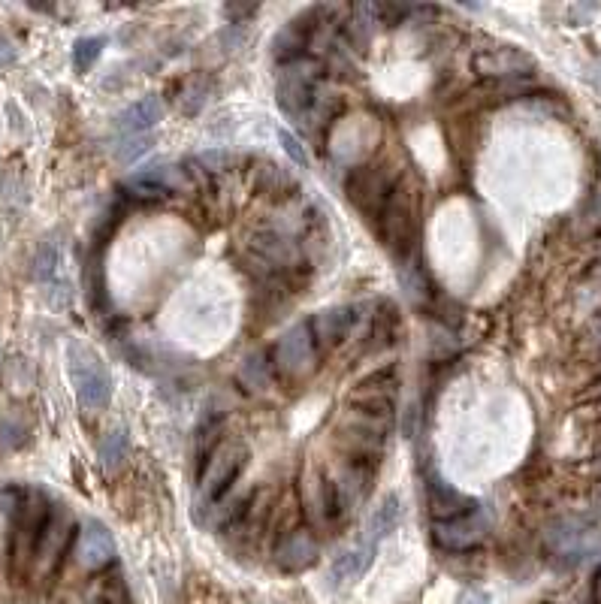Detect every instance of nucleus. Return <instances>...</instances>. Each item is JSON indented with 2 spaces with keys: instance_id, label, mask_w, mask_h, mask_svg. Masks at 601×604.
I'll use <instances>...</instances> for the list:
<instances>
[{
  "instance_id": "obj_5",
  "label": "nucleus",
  "mask_w": 601,
  "mask_h": 604,
  "mask_svg": "<svg viewBox=\"0 0 601 604\" xmlns=\"http://www.w3.org/2000/svg\"><path fill=\"white\" fill-rule=\"evenodd\" d=\"M490 529V517L481 508H472L469 514L450 517V520H432V541L441 550H472L487 538Z\"/></svg>"
},
{
  "instance_id": "obj_1",
  "label": "nucleus",
  "mask_w": 601,
  "mask_h": 604,
  "mask_svg": "<svg viewBox=\"0 0 601 604\" xmlns=\"http://www.w3.org/2000/svg\"><path fill=\"white\" fill-rule=\"evenodd\" d=\"M67 372L76 390V399L85 411H100L112 399V375L100 354L88 348L85 342H70L67 345Z\"/></svg>"
},
{
  "instance_id": "obj_3",
  "label": "nucleus",
  "mask_w": 601,
  "mask_h": 604,
  "mask_svg": "<svg viewBox=\"0 0 601 604\" xmlns=\"http://www.w3.org/2000/svg\"><path fill=\"white\" fill-rule=\"evenodd\" d=\"M245 466H248V447L242 441L227 438L218 447H212L209 463L203 466V475H200V502L203 505L218 502L239 481Z\"/></svg>"
},
{
  "instance_id": "obj_27",
  "label": "nucleus",
  "mask_w": 601,
  "mask_h": 604,
  "mask_svg": "<svg viewBox=\"0 0 601 604\" xmlns=\"http://www.w3.org/2000/svg\"><path fill=\"white\" fill-rule=\"evenodd\" d=\"M13 61H16V46H13L10 40L0 37V67H7V64H13Z\"/></svg>"
},
{
  "instance_id": "obj_8",
  "label": "nucleus",
  "mask_w": 601,
  "mask_h": 604,
  "mask_svg": "<svg viewBox=\"0 0 601 604\" xmlns=\"http://www.w3.org/2000/svg\"><path fill=\"white\" fill-rule=\"evenodd\" d=\"M472 67L484 79H520V76L532 73L535 61H532V55H526L517 46H499V49L478 52Z\"/></svg>"
},
{
  "instance_id": "obj_9",
  "label": "nucleus",
  "mask_w": 601,
  "mask_h": 604,
  "mask_svg": "<svg viewBox=\"0 0 601 604\" xmlns=\"http://www.w3.org/2000/svg\"><path fill=\"white\" fill-rule=\"evenodd\" d=\"M318 556H321V544L315 532L306 526L287 532L275 547V565L281 571H306L318 562Z\"/></svg>"
},
{
  "instance_id": "obj_28",
  "label": "nucleus",
  "mask_w": 601,
  "mask_h": 604,
  "mask_svg": "<svg viewBox=\"0 0 601 604\" xmlns=\"http://www.w3.org/2000/svg\"><path fill=\"white\" fill-rule=\"evenodd\" d=\"M592 70H595V73H592V79H595V82H598V85H601V61H598V64H595V67H592Z\"/></svg>"
},
{
  "instance_id": "obj_17",
  "label": "nucleus",
  "mask_w": 601,
  "mask_h": 604,
  "mask_svg": "<svg viewBox=\"0 0 601 604\" xmlns=\"http://www.w3.org/2000/svg\"><path fill=\"white\" fill-rule=\"evenodd\" d=\"M127 450H130V438L124 429H109L100 441V463L106 472H118L127 460Z\"/></svg>"
},
{
  "instance_id": "obj_26",
  "label": "nucleus",
  "mask_w": 601,
  "mask_h": 604,
  "mask_svg": "<svg viewBox=\"0 0 601 604\" xmlns=\"http://www.w3.org/2000/svg\"><path fill=\"white\" fill-rule=\"evenodd\" d=\"M457 604H490V595L484 589H466Z\"/></svg>"
},
{
  "instance_id": "obj_2",
  "label": "nucleus",
  "mask_w": 601,
  "mask_h": 604,
  "mask_svg": "<svg viewBox=\"0 0 601 604\" xmlns=\"http://www.w3.org/2000/svg\"><path fill=\"white\" fill-rule=\"evenodd\" d=\"M324 67L312 58H299L293 64H284L275 97L278 106L290 115V118H303L315 109L318 103V82H321Z\"/></svg>"
},
{
  "instance_id": "obj_25",
  "label": "nucleus",
  "mask_w": 601,
  "mask_h": 604,
  "mask_svg": "<svg viewBox=\"0 0 601 604\" xmlns=\"http://www.w3.org/2000/svg\"><path fill=\"white\" fill-rule=\"evenodd\" d=\"M200 164L206 170H227L233 164V155H227V151H206V155H200Z\"/></svg>"
},
{
  "instance_id": "obj_15",
  "label": "nucleus",
  "mask_w": 601,
  "mask_h": 604,
  "mask_svg": "<svg viewBox=\"0 0 601 604\" xmlns=\"http://www.w3.org/2000/svg\"><path fill=\"white\" fill-rule=\"evenodd\" d=\"M426 496H429V508L435 514V520H450V517H460V514H469L475 505L457 493L450 484H444L441 478H429L426 484Z\"/></svg>"
},
{
  "instance_id": "obj_19",
  "label": "nucleus",
  "mask_w": 601,
  "mask_h": 604,
  "mask_svg": "<svg viewBox=\"0 0 601 604\" xmlns=\"http://www.w3.org/2000/svg\"><path fill=\"white\" fill-rule=\"evenodd\" d=\"M58 263H61V251H58V242H55V239H46V242H40V248H37V257H34V275H37L40 281H49V278H55V272H58Z\"/></svg>"
},
{
  "instance_id": "obj_18",
  "label": "nucleus",
  "mask_w": 601,
  "mask_h": 604,
  "mask_svg": "<svg viewBox=\"0 0 601 604\" xmlns=\"http://www.w3.org/2000/svg\"><path fill=\"white\" fill-rule=\"evenodd\" d=\"M239 378H242V384L248 390H263L269 384V363H266V357L260 351L248 354L245 363H242V369H239Z\"/></svg>"
},
{
  "instance_id": "obj_24",
  "label": "nucleus",
  "mask_w": 601,
  "mask_h": 604,
  "mask_svg": "<svg viewBox=\"0 0 601 604\" xmlns=\"http://www.w3.org/2000/svg\"><path fill=\"white\" fill-rule=\"evenodd\" d=\"M25 435H28V429H25V426H19L16 420H0V444H7V447H19V444L25 441Z\"/></svg>"
},
{
  "instance_id": "obj_16",
  "label": "nucleus",
  "mask_w": 601,
  "mask_h": 604,
  "mask_svg": "<svg viewBox=\"0 0 601 604\" xmlns=\"http://www.w3.org/2000/svg\"><path fill=\"white\" fill-rule=\"evenodd\" d=\"M399 523H402V502L396 493H390L378 502V508L366 520V544L375 547L378 541L390 538L399 529Z\"/></svg>"
},
{
  "instance_id": "obj_22",
  "label": "nucleus",
  "mask_w": 601,
  "mask_h": 604,
  "mask_svg": "<svg viewBox=\"0 0 601 604\" xmlns=\"http://www.w3.org/2000/svg\"><path fill=\"white\" fill-rule=\"evenodd\" d=\"M206 97H209V79H206V76H197V79H191V82L185 85V91H182V109H185L188 115H197V112L203 109Z\"/></svg>"
},
{
  "instance_id": "obj_11",
  "label": "nucleus",
  "mask_w": 601,
  "mask_h": 604,
  "mask_svg": "<svg viewBox=\"0 0 601 604\" xmlns=\"http://www.w3.org/2000/svg\"><path fill=\"white\" fill-rule=\"evenodd\" d=\"M124 188L133 191L136 197H164V194H173V191L185 188V170H179V167H152V170H142V173L130 176Z\"/></svg>"
},
{
  "instance_id": "obj_6",
  "label": "nucleus",
  "mask_w": 601,
  "mask_h": 604,
  "mask_svg": "<svg viewBox=\"0 0 601 604\" xmlns=\"http://www.w3.org/2000/svg\"><path fill=\"white\" fill-rule=\"evenodd\" d=\"M73 556H76V565L82 571H100V568H106L115 559V538L106 529V523H100L94 517L85 520L79 526V535H76V544H73Z\"/></svg>"
},
{
  "instance_id": "obj_4",
  "label": "nucleus",
  "mask_w": 601,
  "mask_h": 604,
  "mask_svg": "<svg viewBox=\"0 0 601 604\" xmlns=\"http://www.w3.org/2000/svg\"><path fill=\"white\" fill-rule=\"evenodd\" d=\"M275 366L287 378H306L318 366V345L309 324H293L275 345Z\"/></svg>"
},
{
  "instance_id": "obj_13",
  "label": "nucleus",
  "mask_w": 601,
  "mask_h": 604,
  "mask_svg": "<svg viewBox=\"0 0 601 604\" xmlns=\"http://www.w3.org/2000/svg\"><path fill=\"white\" fill-rule=\"evenodd\" d=\"M369 481H372V472L366 469L363 460H351L336 478H333V487H336V499L342 505V511H351L354 505H360L369 493Z\"/></svg>"
},
{
  "instance_id": "obj_21",
  "label": "nucleus",
  "mask_w": 601,
  "mask_h": 604,
  "mask_svg": "<svg viewBox=\"0 0 601 604\" xmlns=\"http://www.w3.org/2000/svg\"><path fill=\"white\" fill-rule=\"evenodd\" d=\"M103 46H106L103 37H82V40L76 43V49H73V64H76V70H79V73L91 70L94 61L100 58Z\"/></svg>"
},
{
  "instance_id": "obj_12",
  "label": "nucleus",
  "mask_w": 601,
  "mask_h": 604,
  "mask_svg": "<svg viewBox=\"0 0 601 604\" xmlns=\"http://www.w3.org/2000/svg\"><path fill=\"white\" fill-rule=\"evenodd\" d=\"M161 115H164V103H161V97L148 94V97L130 103V106L115 118V130H118L121 136H139V133H148V130H152V127L161 121Z\"/></svg>"
},
{
  "instance_id": "obj_23",
  "label": "nucleus",
  "mask_w": 601,
  "mask_h": 604,
  "mask_svg": "<svg viewBox=\"0 0 601 604\" xmlns=\"http://www.w3.org/2000/svg\"><path fill=\"white\" fill-rule=\"evenodd\" d=\"M278 142L284 145V151L293 158V164H299V167H306L309 164V155H306V148L299 145V139L290 133V130H278Z\"/></svg>"
},
{
  "instance_id": "obj_20",
  "label": "nucleus",
  "mask_w": 601,
  "mask_h": 604,
  "mask_svg": "<svg viewBox=\"0 0 601 604\" xmlns=\"http://www.w3.org/2000/svg\"><path fill=\"white\" fill-rule=\"evenodd\" d=\"M155 145V136L152 133H139V136H124L121 139V145L115 148V158L121 161V164H130V161H136V158H142L148 148Z\"/></svg>"
},
{
  "instance_id": "obj_14",
  "label": "nucleus",
  "mask_w": 601,
  "mask_h": 604,
  "mask_svg": "<svg viewBox=\"0 0 601 604\" xmlns=\"http://www.w3.org/2000/svg\"><path fill=\"white\" fill-rule=\"evenodd\" d=\"M372 553H375V547L366 544V541H363V544H354V547H348V550H342V553L336 556L333 568H330L333 583H336V586L357 583V580L369 571V565H372Z\"/></svg>"
},
{
  "instance_id": "obj_7",
  "label": "nucleus",
  "mask_w": 601,
  "mask_h": 604,
  "mask_svg": "<svg viewBox=\"0 0 601 604\" xmlns=\"http://www.w3.org/2000/svg\"><path fill=\"white\" fill-rule=\"evenodd\" d=\"M303 505H306L309 517L318 526L336 523L345 514L342 505H339V499H336L333 478H327L318 466H312V469L303 472Z\"/></svg>"
},
{
  "instance_id": "obj_10",
  "label": "nucleus",
  "mask_w": 601,
  "mask_h": 604,
  "mask_svg": "<svg viewBox=\"0 0 601 604\" xmlns=\"http://www.w3.org/2000/svg\"><path fill=\"white\" fill-rule=\"evenodd\" d=\"M354 324H357V312L348 309V306H336V309L318 312L312 318L309 330H312V339H315L318 348H330L333 351V348H339L351 336Z\"/></svg>"
}]
</instances>
